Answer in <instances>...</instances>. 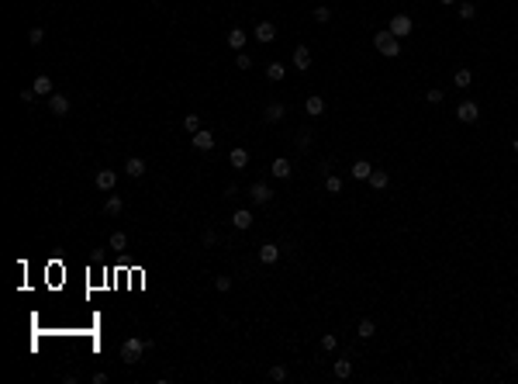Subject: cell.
I'll return each mask as SVG.
<instances>
[{"instance_id":"6da1fadb","label":"cell","mask_w":518,"mask_h":384,"mask_svg":"<svg viewBox=\"0 0 518 384\" xmlns=\"http://www.w3.org/2000/svg\"><path fill=\"white\" fill-rule=\"evenodd\" d=\"M373 45H377V52H384L387 59H397V56H401V38H394L387 28L373 35Z\"/></svg>"},{"instance_id":"7a4b0ae2","label":"cell","mask_w":518,"mask_h":384,"mask_svg":"<svg viewBox=\"0 0 518 384\" xmlns=\"http://www.w3.org/2000/svg\"><path fill=\"white\" fill-rule=\"evenodd\" d=\"M149 346H152L149 339H135V336H132V339H125V343H121V360H125V364H138V360H142V353H145Z\"/></svg>"},{"instance_id":"3957f363","label":"cell","mask_w":518,"mask_h":384,"mask_svg":"<svg viewBox=\"0 0 518 384\" xmlns=\"http://www.w3.org/2000/svg\"><path fill=\"white\" fill-rule=\"evenodd\" d=\"M411 28H415V24H411V18H408V14H394V18H390V24H387V31H390L394 38L411 35Z\"/></svg>"},{"instance_id":"277c9868","label":"cell","mask_w":518,"mask_h":384,"mask_svg":"<svg viewBox=\"0 0 518 384\" xmlns=\"http://www.w3.org/2000/svg\"><path fill=\"white\" fill-rule=\"evenodd\" d=\"M456 118H460L463 125H473L477 118H480V104H477V101H463V104L456 107Z\"/></svg>"},{"instance_id":"5b68a950","label":"cell","mask_w":518,"mask_h":384,"mask_svg":"<svg viewBox=\"0 0 518 384\" xmlns=\"http://www.w3.org/2000/svg\"><path fill=\"white\" fill-rule=\"evenodd\" d=\"M49 111L56 114V118L69 114V97H66V94H52V97H49Z\"/></svg>"},{"instance_id":"8992f818","label":"cell","mask_w":518,"mask_h":384,"mask_svg":"<svg viewBox=\"0 0 518 384\" xmlns=\"http://www.w3.org/2000/svg\"><path fill=\"white\" fill-rule=\"evenodd\" d=\"M190 142H193V149H201V152L214 149V135H211V132H204V128H201V132H193V135H190Z\"/></svg>"},{"instance_id":"52a82bcc","label":"cell","mask_w":518,"mask_h":384,"mask_svg":"<svg viewBox=\"0 0 518 384\" xmlns=\"http://www.w3.org/2000/svg\"><path fill=\"white\" fill-rule=\"evenodd\" d=\"M249 198H252L256 204H269V198H273V190H269L266 183H252V187H249Z\"/></svg>"},{"instance_id":"ba28073f","label":"cell","mask_w":518,"mask_h":384,"mask_svg":"<svg viewBox=\"0 0 518 384\" xmlns=\"http://www.w3.org/2000/svg\"><path fill=\"white\" fill-rule=\"evenodd\" d=\"M94 183H97V190H114L117 177H114V170H100V173L94 177Z\"/></svg>"},{"instance_id":"9c48e42d","label":"cell","mask_w":518,"mask_h":384,"mask_svg":"<svg viewBox=\"0 0 518 384\" xmlns=\"http://www.w3.org/2000/svg\"><path fill=\"white\" fill-rule=\"evenodd\" d=\"M273 38H276V28H273L269 21H259V24H256V42L266 45V42H273Z\"/></svg>"},{"instance_id":"30bf717a","label":"cell","mask_w":518,"mask_h":384,"mask_svg":"<svg viewBox=\"0 0 518 384\" xmlns=\"http://www.w3.org/2000/svg\"><path fill=\"white\" fill-rule=\"evenodd\" d=\"M280 260V246H273V243H266V246H259V263H276Z\"/></svg>"},{"instance_id":"8fae6325","label":"cell","mask_w":518,"mask_h":384,"mask_svg":"<svg viewBox=\"0 0 518 384\" xmlns=\"http://www.w3.org/2000/svg\"><path fill=\"white\" fill-rule=\"evenodd\" d=\"M304 111L311 114V118H318V114H325V101L318 97V94H311V97L304 101Z\"/></svg>"},{"instance_id":"7c38bea8","label":"cell","mask_w":518,"mask_h":384,"mask_svg":"<svg viewBox=\"0 0 518 384\" xmlns=\"http://www.w3.org/2000/svg\"><path fill=\"white\" fill-rule=\"evenodd\" d=\"M231 225H235V228H242V232H246V228L252 225V211H249V208H238V211L231 215Z\"/></svg>"},{"instance_id":"4fadbf2b","label":"cell","mask_w":518,"mask_h":384,"mask_svg":"<svg viewBox=\"0 0 518 384\" xmlns=\"http://www.w3.org/2000/svg\"><path fill=\"white\" fill-rule=\"evenodd\" d=\"M294 66L304 73V69H311V52H307V45H297L294 49Z\"/></svg>"},{"instance_id":"5bb4252c","label":"cell","mask_w":518,"mask_h":384,"mask_svg":"<svg viewBox=\"0 0 518 384\" xmlns=\"http://www.w3.org/2000/svg\"><path fill=\"white\" fill-rule=\"evenodd\" d=\"M228 49H235V52L246 49V31H242V28H231V31H228Z\"/></svg>"},{"instance_id":"9a60e30c","label":"cell","mask_w":518,"mask_h":384,"mask_svg":"<svg viewBox=\"0 0 518 384\" xmlns=\"http://www.w3.org/2000/svg\"><path fill=\"white\" fill-rule=\"evenodd\" d=\"M228 163H231L235 170H246V166H249V152H246V149H231V152H228Z\"/></svg>"},{"instance_id":"2e32d148","label":"cell","mask_w":518,"mask_h":384,"mask_svg":"<svg viewBox=\"0 0 518 384\" xmlns=\"http://www.w3.org/2000/svg\"><path fill=\"white\" fill-rule=\"evenodd\" d=\"M453 83H456L460 90H466V87L473 83V73H470L466 66H463V69H456V73H453Z\"/></svg>"},{"instance_id":"e0dca14e","label":"cell","mask_w":518,"mask_h":384,"mask_svg":"<svg viewBox=\"0 0 518 384\" xmlns=\"http://www.w3.org/2000/svg\"><path fill=\"white\" fill-rule=\"evenodd\" d=\"M269 170H273V177L287 180V177H290V160H284V156H280V160H273V166H269Z\"/></svg>"},{"instance_id":"ac0fdd59","label":"cell","mask_w":518,"mask_h":384,"mask_svg":"<svg viewBox=\"0 0 518 384\" xmlns=\"http://www.w3.org/2000/svg\"><path fill=\"white\" fill-rule=\"evenodd\" d=\"M125 211V201L121 198H107L104 201V215H111V218H117V215H121Z\"/></svg>"},{"instance_id":"d6986e66","label":"cell","mask_w":518,"mask_h":384,"mask_svg":"<svg viewBox=\"0 0 518 384\" xmlns=\"http://www.w3.org/2000/svg\"><path fill=\"white\" fill-rule=\"evenodd\" d=\"M31 90H35V94H52V80H49L45 73L35 76V80H31Z\"/></svg>"},{"instance_id":"ffe728a7","label":"cell","mask_w":518,"mask_h":384,"mask_svg":"<svg viewBox=\"0 0 518 384\" xmlns=\"http://www.w3.org/2000/svg\"><path fill=\"white\" fill-rule=\"evenodd\" d=\"M387 183H390V177H387L384 170H373V173H370V187H373V190H387Z\"/></svg>"},{"instance_id":"44dd1931","label":"cell","mask_w":518,"mask_h":384,"mask_svg":"<svg viewBox=\"0 0 518 384\" xmlns=\"http://www.w3.org/2000/svg\"><path fill=\"white\" fill-rule=\"evenodd\" d=\"M370 173H373V166H370L366 160H360V163H352V177H356V180H370Z\"/></svg>"},{"instance_id":"7402d4cb","label":"cell","mask_w":518,"mask_h":384,"mask_svg":"<svg viewBox=\"0 0 518 384\" xmlns=\"http://www.w3.org/2000/svg\"><path fill=\"white\" fill-rule=\"evenodd\" d=\"M125 170H128V177H142V173H145V160H138V156H132V160L125 163Z\"/></svg>"},{"instance_id":"603a6c76","label":"cell","mask_w":518,"mask_h":384,"mask_svg":"<svg viewBox=\"0 0 518 384\" xmlns=\"http://www.w3.org/2000/svg\"><path fill=\"white\" fill-rule=\"evenodd\" d=\"M377 332V325H373V319H363L360 325H356V336H360V339H370Z\"/></svg>"},{"instance_id":"cb8c5ba5","label":"cell","mask_w":518,"mask_h":384,"mask_svg":"<svg viewBox=\"0 0 518 384\" xmlns=\"http://www.w3.org/2000/svg\"><path fill=\"white\" fill-rule=\"evenodd\" d=\"M183 132H187V135L201 132V118H197V114H187V118H183Z\"/></svg>"},{"instance_id":"d4e9b609","label":"cell","mask_w":518,"mask_h":384,"mask_svg":"<svg viewBox=\"0 0 518 384\" xmlns=\"http://www.w3.org/2000/svg\"><path fill=\"white\" fill-rule=\"evenodd\" d=\"M284 73H287L284 62H269V66H266V76H269V80H284Z\"/></svg>"},{"instance_id":"484cf974","label":"cell","mask_w":518,"mask_h":384,"mask_svg":"<svg viewBox=\"0 0 518 384\" xmlns=\"http://www.w3.org/2000/svg\"><path fill=\"white\" fill-rule=\"evenodd\" d=\"M284 118V104H269L266 107V121H280Z\"/></svg>"},{"instance_id":"4316f807","label":"cell","mask_w":518,"mask_h":384,"mask_svg":"<svg viewBox=\"0 0 518 384\" xmlns=\"http://www.w3.org/2000/svg\"><path fill=\"white\" fill-rule=\"evenodd\" d=\"M470 18H477V7L470 4V0H463L460 4V21H470Z\"/></svg>"},{"instance_id":"83f0119b","label":"cell","mask_w":518,"mask_h":384,"mask_svg":"<svg viewBox=\"0 0 518 384\" xmlns=\"http://www.w3.org/2000/svg\"><path fill=\"white\" fill-rule=\"evenodd\" d=\"M352 374V360H335V377H349Z\"/></svg>"},{"instance_id":"f1b7e54d","label":"cell","mask_w":518,"mask_h":384,"mask_svg":"<svg viewBox=\"0 0 518 384\" xmlns=\"http://www.w3.org/2000/svg\"><path fill=\"white\" fill-rule=\"evenodd\" d=\"M335 346H339V336H332V332H325V336H322V350H325V353H332Z\"/></svg>"},{"instance_id":"f546056e","label":"cell","mask_w":518,"mask_h":384,"mask_svg":"<svg viewBox=\"0 0 518 384\" xmlns=\"http://www.w3.org/2000/svg\"><path fill=\"white\" fill-rule=\"evenodd\" d=\"M125 246H128V236H125V232H114V236H111V249H125Z\"/></svg>"},{"instance_id":"4dcf8cb0","label":"cell","mask_w":518,"mask_h":384,"mask_svg":"<svg viewBox=\"0 0 518 384\" xmlns=\"http://www.w3.org/2000/svg\"><path fill=\"white\" fill-rule=\"evenodd\" d=\"M325 190H328V194H339V190H342V180H339V177H325Z\"/></svg>"},{"instance_id":"1f68e13d","label":"cell","mask_w":518,"mask_h":384,"mask_svg":"<svg viewBox=\"0 0 518 384\" xmlns=\"http://www.w3.org/2000/svg\"><path fill=\"white\" fill-rule=\"evenodd\" d=\"M235 66H238V69H249V66H252V59L246 56V49H242V52L235 56Z\"/></svg>"},{"instance_id":"d6a6232c","label":"cell","mask_w":518,"mask_h":384,"mask_svg":"<svg viewBox=\"0 0 518 384\" xmlns=\"http://www.w3.org/2000/svg\"><path fill=\"white\" fill-rule=\"evenodd\" d=\"M269 377H273V381H287V367H280V364L269 367Z\"/></svg>"},{"instance_id":"836d02e7","label":"cell","mask_w":518,"mask_h":384,"mask_svg":"<svg viewBox=\"0 0 518 384\" xmlns=\"http://www.w3.org/2000/svg\"><path fill=\"white\" fill-rule=\"evenodd\" d=\"M28 38H31V45H38V42L45 38V31H42V28H31V31H28Z\"/></svg>"},{"instance_id":"e575fe53","label":"cell","mask_w":518,"mask_h":384,"mask_svg":"<svg viewBox=\"0 0 518 384\" xmlns=\"http://www.w3.org/2000/svg\"><path fill=\"white\" fill-rule=\"evenodd\" d=\"M214 287L218 291H231V277H214Z\"/></svg>"},{"instance_id":"d590c367","label":"cell","mask_w":518,"mask_h":384,"mask_svg":"<svg viewBox=\"0 0 518 384\" xmlns=\"http://www.w3.org/2000/svg\"><path fill=\"white\" fill-rule=\"evenodd\" d=\"M328 18H332V11H328V7H318V11H314V21H322V24H325Z\"/></svg>"},{"instance_id":"8d00e7d4","label":"cell","mask_w":518,"mask_h":384,"mask_svg":"<svg viewBox=\"0 0 518 384\" xmlns=\"http://www.w3.org/2000/svg\"><path fill=\"white\" fill-rule=\"evenodd\" d=\"M425 97H428V104H442V90H428Z\"/></svg>"},{"instance_id":"74e56055","label":"cell","mask_w":518,"mask_h":384,"mask_svg":"<svg viewBox=\"0 0 518 384\" xmlns=\"http://www.w3.org/2000/svg\"><path fill=\"white\" fill-rule=\"evenodd\" d=\"M35 97H38V94H35V90H31V87H28V90H21V101H24V104H31V101H35Z\"/></svg>"},{"instance_id":"f35d334b","label":"cell","mask_w":518,"mask_h":384,"mask_svg":"<svg viewBox=\"0 0 518 384\" xmlns=\"http://www.w3.org/2000/svg\"><path fill=\"white\" fill-rule=\"evenodd\" d=\"M218 243V232H204V246H214Z\"/></svg>"},{"instance_id":"ab89813d","label":"cell","mask_w":518,"mask_h":384,"mask_svg":"<svg viewBox=\"0 0 518 384\" xmlns=\"http://www.w3.org/2000/svg\"><path fill=\"white\" fill-rule=\"evenodd\" d=\"M439 4H456V0H439Z\"/></svg>"},{"instance_id":"60d3db41","label":"cell","mask_w":518,"mask_h":384,"mask_svg":"<svg viewBox=\"0 0 518 384\" xmlns=\"http://www.w3.org/2000/svg\"><path fill=\"white\" fill-rule=\"evenodd\" d=\"M152 4H159V0H152Z\"/></svg>"},{"instance_id":"b9f144b4","label":"cell","mask_w":518,"mask_h":384,"mask_svg":"<svg viewBox=\"0 0 518 384\" xmlns=\"http://www.w3.org/2000/svg\"><path fill=\"white\" fill-rule=\"evenodd\" d=\"M515 156H518V149H515Z\"/></svg>"}]
</instances>
